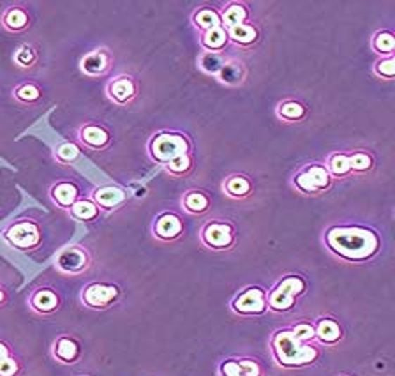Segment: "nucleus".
Listing matches in <instances>:
<instances>
[{
	"label": "nucleus",
	"instance_id": "f257e3e1",
	"mask_svg": "<svg viewBox=\"0 0 395 376\" xmlns=\"http://www.w3.org/2000/svg\"><path fill=\"white\" fill-rule=\"evenodd\" d=\"M323 240L332 255L349 263L369 262L381 247L380 235L372 228L360 225L330 226Z\"/></svg>",
	"mask_w": 395,
	"mask_h": 376
},
{
	"label": "nucleus",
	"instance_id": "f03ea898",
	"mask_svg": "<svg viewBox=\"0 0 395 376\" xmlns=\"http://www.w3.org/2000/svg\"><path fill=\"white\" fill-rule=\"evenodd\" d=\"M270 348L274 358L282 368H303L320 358V348L314 343H302L296 339L291 327L275 330Z\"/></svg>",
	"mask_w": 395,
	"mask_h": 376
},
{
	"label": "nucleus",
	"instance_id": "7ed1b4c3",
	"mask_svg": "<svg viewBox=\"0 0 395 376\" xmlns=\"http://www.w3.org/2000/svg\"><path fill=\"white\" fill-rule=\"evenodd\" d=\"M0 237L8 246H11L13 249L23 251V253H32L37 251L43 244V228L36 219L23 218L16 219V221L9 223L2 232Z\"/></svg>",
	"mask_w": 395,
	"mask_h": 376
},
{
	"label": "nucleus",
	"instance_id": "20e7f679",
	"mask_svg": "<svg viewBox=\"0 0 395 376\" xmlns=\"http://www.w3.org/2000/svg\"><path fill=\"white\" fill-rule=\"evenodd\" d=\"M191 154V142L184 133L178 131H161L153 134L149 142V156L159 165L173 161L180 156Z\"/></svg>",
	"mask_w": 395,
	"mask_h": 376
},
{
	"label": "nucleus",
	"instance_id": "39448f33",
	"mask_svg": "<svg viewBox=\"0 0 395 376\" xmlns=\"http://www.w3.org/2000/svg\"><path fill=\"white\" fill-rule=\"evenodd\" d=\"M307 292V281L302 276H286L267 292L268 309L274 313H288L295 308L296 301Z\"/></svg>",
	"mask_w": 395,
	"mask_h": 376
},
{
	"label": "nucleus",
	"instance_id": "423d86ee",
	"mask_svg": "<svg viewBox=\"0 0 395 376\" xmlns=\"http://www.w3.org/2000/svg\"><path fill=\"white\" fill-rule=\"evenodd\" d=\"M92 255L82 244H71L58 251L55 256V269L65 276H82L92 267Z\"/></svg>",
	"mask_w": 395,
	"mask_h": 376
},
{
	"label": "nucleus",
	"instance_id": "0eeeda50",
	"mask_svg": "<svg viewBox=\"0 0 395 376\" xmlns=\"http://www.w3.org/2000/svg\"><path fill=\"white\" fill-rule=\"evenodd\" d=\"M120 295L122 290L117 284L106 283V281H94V283L83 287L80 301L85 308L94 309V311H104V309H110L111 306L117 304Z\"/></svg>",
	"mask_w": 395,
	"mask_h": 376
},
{
	"label": "nucleus",
	"instance_id": "6e6552de",
	"mask_svg": "<svg viewBox=\"0 0 395 376\" xmlns=\"http://www.w3.org/2000/svg\"><path fill=\"white\" fill-rule=\"evenodd\" d=\"M334 179L325 168V165H306L296 175L293 177V186L303 194H321L332 186Z\"/></svg>",
	"mask_w": 395,
	"mask_h": 376
},
{
	"label": "nucleus",
	"instance_id": "1a4fd4ad",
	"mask_svg": "<svg viewBox=\"0 0 395 376\" xmlns=\"http://www.w3.org/2000/svg\"><path fill=\"white\" fill-rule=\"evenodd\" d=\"M200 240L208 249L228 251L235 246L237 230L230 221H208L201 228Z\"/></svg>",
	"mask_w": 395,
	"mask_h": 376
},
{
	"label": "nucleus",
	"instance_id": "9d476101",
	"mask_svg": "<svg viewBox=\"0 0 395 376\" xmlns=\"http://www.w3.org/2000/svg\"><path fill=\"white\" fill-rule=\"evenodd\" d=\"M232 309L240 316H260L268 309L267 292L260 287H249L232 301Z\"/></svg>",
	"mask_w": 395,
	"mask_h": 376
},
{
	"label": "nucleus",
	"instance_id": "9b49d317",
	"mask_svg": "<svg viewBox=\"0 0 395 376\" xmlns=\"http://www.w3.org/2000/svg\"><path fill=\"white\" fill-rule=\"evenodd\" d=\"M111 65H113V55L108 48L101 46L83 55L80 61V71L89 78H103L111 71Z\"/></svg>",
	"mask_w": 395,
	"mask_h": 376
},
{
	"label": "nucleus",
	"instance_id": "f8f14e48",
	"mask_svg": "<svg viewBox=\"0 0 395 376\" xmlns=\"http://www.w3.org/2000/svg\"><path fill=\"white\" fill-rule=\"evenodd\" d=\"M27 304L32 313L39 316H50L62 308V297L50 287H39L30 292Z\"/></svg>",
	"mask_w": 395,
	"mask_h": 376
},
{
	"label": "nucleus",
	"instance_id": "ddd939ff",
	"mask_svg": "<svg viewBox=\"0 0 395 376\" xmlns=\"http://www.w3.org/2000/svg\"><path fill=\"white\" fill-rule=\"evenodd\" d=\"M90 200L99 207L101 212H113L127 201V191L120 186L104 184L90 191Z\"/></svg>",
	"mask_w": 395,
	"mask_h": 376
},
{
	"label": "nucleus",
	"instance_id": "4468645a",
	"mask_svg": "<svg viewBox=\"0 0 395 376\" xmlns=\"http://www.w3.org/2000/svg\"><path fill=\"white\" fill-rule=\"evenodd\" d=\"M106 94L110 101H113L115 104L127 106L138 96V83L131 75H118L108 82Z\"/></svg>",
	"mask_w": 395,
	"mask_h": 376
},
{
	"label": "nucleus",
	"instance_id": "2eb2a0df",
	"mask_svg": "<svg viewBox=\"0 0 395 376\" xmlns=\"http://www.w3.org/2000/svg\"><path fill=\"white\" fill-rule=\"evenodd\" d=\"M78 142L90 151H104L111 144V133L97 122H85L78 127Z\"/></svg>",
	"mask_w": 395,
	"mask_h": 376
},
{
	"label": "nucleus",
	"instance_id": "dca6fc26",
	"mask_svg": "<svg viewBox=\"0 0 395 376\" xmlns=\"http://www.w3.org/2000/svg\"><path fill=\"white\" fill-rule=\"evenodd\" d=\"M184 221L180 219V215L173 214V212H163V214L157 215L152 225L153 237L163 240V242L177 240L184 233Z\"/></svg>",
	"mask_w": 395,
	"mask_h": 376
},
{
	"label": "nucleus",
	"instance_id": "f3484780",
	"mask_svg": "<svg viewBox=\"0 0 395 376\" xmlns=\"http://www.w3.org/2000/svg\"><path fill=\"white\" fill-rule=\"evenodd\" d=\"M51 357L65 365H73L82 357V346L73 336H58L51 344Z\"/></svg>",
	"mask_w": 395,
	"mask_h": 376
},
{
	"label": "nucleus",
	"instance_id": "a211bd4d",
	"mask_svg": "<svg viewBox=\"0 0 395 376\" xmlns=\"http://www.w3.org/2000/svg\"><path fill=\"white\" fill-rule=\"evenodd\" d=\"M50 198L58 208L69 211L80 200V187L71 180H61L50 187Z\"/></svg>",
	"mask_w": 395,
	"mask_h": 376
},
{
	"label": "nucleus",
	"instance_id": "6ab92c4d",
	"mask_svg": "<svg viewBox=\"0 0 395 376\" xmlns=\"http://www.w3.org/2000/svg\"><path fill=\"white\" fill-rule=\"evenodd\" d=\"M0 25H2V29L11 34L25 32L30 27L29 11L25 8H22V6H11L0 16Z\"/></svg>",
	"mask_w": 395,
	"mask_h": 376
},
{
	"label": "nucleus",
	"instance_id": "aec40b11",
	"mask_svg": "<svg viewBox=\"0 0 395 376\" xmlns=\"http://www.w3.org/2000/svg\"><path fill=\"white\" fill-rule=\"evenodd\" d=\"M314 332H316V341H320L321 344H327V346H334L344 336L342 334V327L334 318H328V316L316 320Z\"/></svg>",
	"mask_w": 395,
	"mask_h": 376
},
{
	"label": "nucleus",
	"instance_id": "412c9836",
	"mask_svg": "<svg viewBox=\"0 0 395 376\" xmlns=\"http://www.w3.org/2000/svg\"><path fill=\"white\" fill-rule=\"evenodd\" d=\"M222 191L233 200H244L253 193V182H251L249 177L237 173V175H230L222 182Z\"/></svg>",
	"mask_w": 395,
	"mask_h": 376
},
{
	"label": "nucleus",
	"instance_id": "4be33fe9",
	"mask_svg": "<svg viewBox=\"0 0 395 376\" xmlns=\"http://www.w3.org/2000/svg\"><path fill=\"white\" fill-rule=\"evenodd\" d=\"M182 205H184L185 211L192 215H201L205 212H208L211 208L212 200L207 193L200 189H191L184 194L182 198Z\"/></svg>",
	"mask_w": 395,
	"mask_h": 376
},
{
	"label": "nucleus",
	"instance_id": "5701e85b",
	"mask_svg": "<svg viewBox=\"0 0 395 376\" xmlns=\"http://www.w3.org/2000/svg\"><path fill=\"white\" fill-rule=\"evenodd\" d=\"M226 34H228V39L239 46H253L260 39V30L253 23H242V25L226 29Z\"/></svg>",
	"mask_w": 395,
	"mask_h": 376
},
{
	"label": "nucleus",
	"instance_id": "b1692460",
	"mask_svg": "<svg viewBox=\"0 0 395 376\" xmlns=\"http://www.w3.org/2000/svg\"><path fill=\"white\" fill-rule=\"evenodd\" d=\"M200 43L203 50L211 51V54H222V50H226V46L230 44V39L225 27H215L207 32H201Z\"/></svg>",
	"mask_w": 395,
	"mask_h": 376
},
{
	"label": "nucleus",
	"instance_id": "393cba45",
	"mask_svg": "<svg viewBox=\"0 0 395 376\" xmlns=\"http://www.w3.org/2000/svg\"><path fill=\"white\" fill-rule=\"evenodd\" d=\"M69 215L78 223H94L99 219L101 211L90 198H80L71 208H69Z\"/></svg>",
	"mask_w": 395,
	"mask_h": 376
},
{
	"label": "nucleus",
	"instance_id": "a878e982",
	"mask_svg": "<svg viewBox=\"0 0 395 376\" xmlns=\"http://www.w3.org/2000/svg\"><path fill=\"white\" fill-rule=\"evenodd\" d=\"M221 20L225 29L242 25V23H247V20H249V9H247V6L242 4V2H230V4L222 9Z\"/></svg>",
	"mask_w": 395,
	"mask_h": 376
},
{
	"label": "nucleus",
	"instance_id": "bb28decb",
	"mask_svg": "<svg viewBox=\"0 0 395 376\" xmlns=\"http://www.w3.org/2000/svg\"><path fill=\"white\" fill-rule=\"evenodd\" d=\"M192 25L200 32H207V30L215 29V27H222L221 13L214 8H201L192 15Z\"/></svg>",
	"mask_w": 395,
	"mask_h": 376
},
{
	"label": "nucleus",
	"instance_id": "cd10ccee",
	"mask_svg": "<svg viewBox=\"0 0 395 376\" xmlns=\"http://www.w3.org/2000/svg\"><path fill=\"white\" fill-rule=\"evenodd\" d=\"M325 168L332 175V179H344L351 175V163H349V154L344 152H334L328 156Z\"/></svg>",
	"mask_w": 395,
	"mask_h": 376
},
{
	"label": "nucleus",
	"instance_id": "c85d7f7f",
	"mask_svg": "<svg viewBox=\"0 0 395 376\" xmlns=\"http://www.w3.org/2000/svg\"><path fill=\"white\" fill-rule=\"evenodd\" d=\"M306 115H307V108L306 104H302L300 101L288 99V101H282V103L277 106V117L286 122H300L306 118Z\"/></svg>",
	"mask_w": 395,
	"mask_h": 376
},
{
	"label": "nucleus",
	"instance_id": "c756f323",
	"mask_svg": "<svg viewBox=\"0 0 395 376\" xmlns=\"http://www.w3.org/2000/svg\"><path fill=\"white\" fill-rule=\"evenodd\" d=\"M13 97L22 104H36L43 99V89L34 82L20 83V85L13 90Z\"/></svg>",
	"mask_w": 395,
	"mask_h": 376
},
{
	"label": "nucleus",
	"instance_id": "7c9ffc66",
	"mask_svg": "<svg viewBox=\"0 0 395 376\" xmlns=\"http://www.w3.org/2000/svg\"><path fill=\"white\" fill-rule=\"evenodd\" d=\"M372 50L376 54L388 57V55H394L395 50V36L390 30H380V32L374 34L372 37Z\"/></svg>",
	"mask_w": 395,
	"mask_h": 376
},
{
	"label": "nucleus",
	"instance_id": "2f4dec72",
	"mask_svg": "<svg viewBox=\"0 0 395 376\" xmlns=\"http://www.w3.org/2000/svg\"><path fill=\"white\" fill-rule=\"evenodd\" d=\"M80 154H82V151H80L78 145L73 144V142H62L54 151V158L57 159L61 165H73L75 161H78Z\"/></svg>",
	"mask_w": 395,
	"mask_h": 376
},
{
	"label": "nucleus",
	"instance_id": "473e14b6",
	"mask_svg": "<svg viewBox=\"0 0 395 376\" xmlns=\"http://www.w3.org/2000/svg\"><path fill=\"white\" fill-rule=\"evenodd\" d=\"M15 64L22 69H30L37 64L39 61V55H37L36 48L32 44H22L18 50L15 51V57H13Z\"/></svg>",
	"mask_w": 395,
	"mask_h": 376
},
{
	"label": "nucleus",
	"instance_id": "72a5a7b5",
	"mask_svg": "<svg viewBox=\"0 0 395 376\" xmlns=\"http://www.w3.org/2000/svg\"><path fill=\"white\" fill-rule=\"evenodd\" d=\"M228 58L222 54H211V51H205L200 57V68L205 73H211V75L219 76V73L222 71V68L226 65Z\"/></svg>",
	"mask_w": 395,
	"mask_h": 376
},
{
	"label": "nucleus",
	"instance_id": "f704fd0d",
	"mask_svg": "<svg viewBox=\"0 0 395 376\" xmlns=\"http://www.w3.org/2000/svg\"><path fill=\"white\" fill-rule=\"evenodd\" d=\"M349 163H351V173H367L374 168L372 156L365 151L351 152Z\"/></svg>",
	"mask_w": 395,
	"mask_h": 376
},
{
	"label": "nucleus",
	"instance_id": "c9c22d12",
	"mask_svg": "<svg viewBox=\"0 0 395 376\" xmlns=\"http://www.w3.org/2000/svg\"><path fill=\"white\" fill-rule=\"evenodd\" d=\"M192 166H194L192 156L185 154V156H180V158L173 159V161L166 163V165H164V168H166V172L170 173V175L184 177V175H187L189 172H191Z\"/></svg>",
	"mask_w": 395,
	"mask_h": 376
},
{
	"label": "nucleus",
	"instance_id": "e433bc0d",
	"mask_svg": "<svg viewBox=\"0 0 395 376\" xmlns=\"http://www.w3.org/2000/svg\"><path fill=\"white\" fill-rule=\"evenodd\" d=\"M374 73H376L380 78L394 80V76H395V58H394V55H388V57H383L381 61H377L376 64H374Z\"/></svg>",
	"mask_w": 395,
	"mask_h": 376
},
{
	"label": "nucleus",
	"instance_id": "4c0bfd02",
	"mask_svg": "<svg viewBox=\"0 0 395 376\" xmlns=\"http://www.w3.org/2000/svg\"><path fill=\"white\" fill-rule=\"evenodd\" d=\"M293 334L302 343H314L316 341V332H314V325L311 322H299L291 327Z\"/></svg>",
	"mask_w": 395,
	"mask_h": 376
},
{
	"label": "nucleus",
	"instance_id": "58836bf2",
	"mask_svg": "<svg viewBox=\"0 0 395 376\" xmlns=\"http://www.w3.org/2000/svg\"><path fill=\"white\" fill-rule=\"evenodd\" d=\"M219 78L222 80V82H242L244 78V68L242 64H239V62H235V64H232V62H226V65L222 68V71L219 73Z\"/></svg>",
	"mask_w": 395,
	"mask_h": 376
},
{
	"label": "nucleus",
	"instance_id": "ea45409f",
	"mask_svg": "<svg viewBox=\"0 0 395 376\" xmlns=\"http://www.w3.org/2000/svg\"><path fill=\"white\" fill-rule=\"evenodd\" d=\"M22 372V362L18 357H11L0 361V376H20Z\"/></svg>",
	"mask_w": 395,
	"mask_h": 376
},
{
	"label": "nucleus",
	"instance_id": "a19ab883",
	"mask_svg": "<svg viewBox=\"0 0 395 376\" xmlns=\"http://www.w3.org/2000/svg\"><path fill=\"white\" fill-rule=\"evenodd\" d=\"M222 376H246L239 361H225L221 364Z\"/></svg>",
	"mask_w": 395,
	"mask_h": 376
},
{
	"label": "nucleus",
	"instance_id": "79ce46f5",
	"mask_svg": "<svg viewBox=\"0 0 395 376\" xmlns=\"http://www.w3.org/2000/svg\"><path fill=\"white\" fill-rule=\"evenodd\" d=\"M240 365H242L244 372L246 376H261L263 371H261V365L258 364V361H253V358H240Z\"/></svg>",
	"mask_w": 395,
	"mask_h": 376
},
{
	"label": "nucleus",
	"instance_id": "37998d69",
	"mask_svg": "<svg viewBox=\"0 0 395 376\" xmlns=\"http://www.w3.org/2000/svg\"><path fill=\"white\" fill-rule=\"evenodd\" d=\"M11 355H13L11 346H9L6 341H0V361H4V358L11 357Z\"/></svg>",
	"mask_w": 395,
	"mask_h": 376
},
{
	"label": "nucleus",
	"instance_id": "c03bdc74",
	"mask_svg": "<svg viewBox=\"0 0 395 376\" xmlns=\"http://www.w3.org/2000/svg\"><path fill=\"white\" fill-rule=\"evenodd\" d=\"M8 301H9L8 290H6V288L0 284V308H4V306L8 304Z\"/></svg>",
	"mask_w": 395,
	"mask_h": 376
},
{
	"label": "nucleus",
	"instance_id": "a18cd8bd",
	"mask_svg": "<svg viewBox=\"0 0 395 376\" xmlns=\"http://www.w3.org/2000/svg\"><path fill=\"white\" fill-rule=\"evenodd\" d=\"M80 376H89V375H80Z\"/></svg>",
	"mask_w": 395,
	"mask_h": 376
}]
</instances>
